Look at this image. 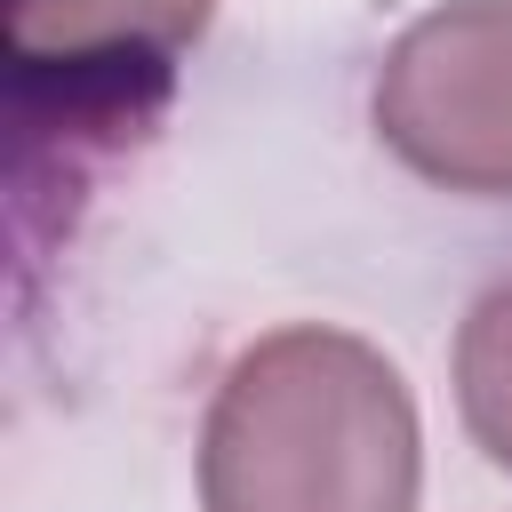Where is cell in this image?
<instances>
[{"label":"cell","instance_id":"6da1fadb","mask_svg":"<svg viewBox=\"0 0 512 512\" xmlns=\"http://www.w3.org/2000/svg\"><path fill=\"white\" fill-rule=\"evenodd\" d=\"M192 472L200 512H416V392L368 336L288 320L216 376Z\"/></svg>","mask_w":512,"mask_h":512},{"label":"cell","instance_id":"7a4b0ae2","mask_svg":"<svg viewBox=\"0 0 512 512\" xmlns=\"http://www.w3.org/2000/svg\"><path fill=\"white\" fill-rule=\"evenodd\" d=\"M208 24L216 0H0L16 208L80 192L88 168L144 144Z\"/></svg>","mask_w":512,"mask_h":512},{"label":"cell","instance_id":"3957f363","mask_svg":"<svg viewBox=\"0 0 512 512\" xmlns=\"http://www.w3.org/2000/svg\"><path fill=\"white\" fill-rule=\"evenodd\" d=\"M376 144L432 192L512 200V0H432L368 80Z\"/></svg>","mask_w":512,"mask_h":512},{"label":"cell","instance_id":"277c9868","mask_svg":"<svg viewBox=\"0 0 512 512\" xmlns=\"http://www.w3.org/2000/svg\"><path fill=\"white\" fill-rule=\"evenodd\" d=\"M448 376H456L464 440H472L496 472H512V272H496V280L464 304Z\"/></svg>","mask_w":512,"mask_h":512}]
</instances>
